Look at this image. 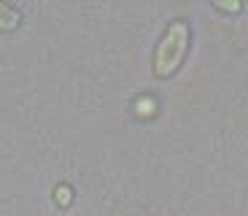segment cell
<instances>
[{"mask_svg":"<svg viewBox=\"0 0 248 216\" xmlns=\"http://www.w3.org/2000/svg\"><path fill=\"white\" fill-rule=\"evenodd\" d=\"M189 46V25L186 22H173L165 33V38L156 46V60H154V73L156 76H170L181 65Z\"/></svg>","mask_w":248,"mask_h":216,"instance_id":"1","label":"cell"}]
</instances>
